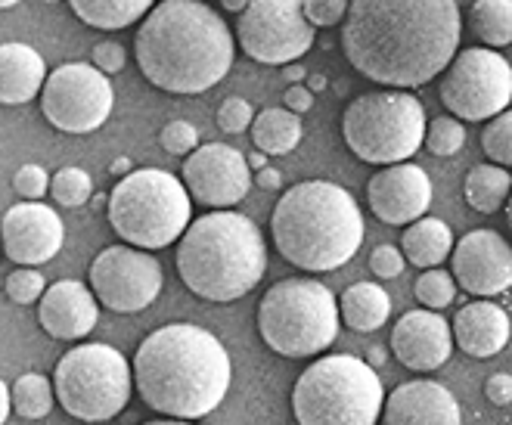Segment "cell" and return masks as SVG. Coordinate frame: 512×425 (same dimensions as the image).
I'll return each mask as SVG.
<instances>
[{"instance_id":"obj_1","label":"cell","mask_w":512,"mask_h":425,"mask_svg":"<svg viewBox=\"0 0 512 425\" xmlns=\"http://www.w3.org/2000/svg\"><path fill=\"white\" fill-rule=\"evenodd\" d=\"M345 16L348 63L385 87H423L460 50L457 0H348Z\"/></svg>"},{"instance_id":"obj_2","label":"cell","mask_w":512,"mask_h":425,"mask_svg":"<svg viewBox=\"0 0 512 425\" xmlns=\"http://www.w3.org/2000/svg\"><path fill=\"white\" fill-rule=\"evenodd\" d=\"M236 41L218 10L199 0H165L149 10L134 35L143 78L177 97L212 90L233 66Z\"/></svg>"},{"instance_id":"obj_3","label":"cell","mask_w":512,"mask_h":425,"mask_svg":"<svg viewBox=\"0 0 512 425\" xmlns=\"http://www.w3.org/2000/svg\"><path fill=\"white\" fill-rule=\"evenodd\" d=\"M131 379L149 410L193 422L224 404L233 363L215 332L196 323H168L140 342Z\"/></svg>"},{"instance_id":"obj_4","label":"cell","mask_w":512,"mask_h":425,"mask_svg":"<svg viewBox=\"0 0 512 425\" xmlns=\"http://www.w3.org/2000/svg\"><path fill=\"white\" fill-rule=\"evenodd\" d=\"M277 252L308 273L348 264L364 242V215L354 196L329 180H305L289 187L270 215Z\"/></svg>"},{"instance_id":"obj_5","label":"cell","mask_w":512,"mask_h":425,"mask_svg":"<svg viewBox=\"0 0 512 425\" xmlns=\"http://www.w3.org/2000/svg\"><path fill=\"white\" fill-rule=\"evenodd\" d=\"M267 270V246L252 218L230 208L187 224L177 246V273L184 286L215 305L249 295Z\"/></svg>"},{"instance_id":"obj_6","label":"cell","mask_w":512,"mask_h":425,"mask_svg":"<svg viewBox=\"0 0 512 425\" xmlns=\"http://www.w3.org/2000/svg\"><path fill=\"white\" fill-rule=\"evenodd\" d=\"M382 401V379L367 360L329 354L298 376L292 388V416L298 425H376Z\"/></svg>"},{"instance_id":"obj_7","label":"cell","mask_w":512,"mask_h":425,"mask_svg":"<svg viewBox=\"0 0 512 425\" xmlns=\"http://www.w3.org/2000/svg\"><path fill=\"white\" fill-rule=\"evenodd\" d=\"M112 230L125 246L156 252L171 246L193 218V199L184 184L162 168L128 171L106 196Z\"/></svg>"},{"instance_id":"obj_8","label":"cell","mask_w":512,"mask_h":425,"mask_svg":"<svg viewBox=\"0 0 512 425\" xmlns=\"http://www.w3.org/2000/svg\"><path fill=\"white\" fill-rule=\"evenodd\" d=\"M258 332L280 357H314L339 336L336 295L320 280H280L258 305Z\"/></svg>"},{"instance_id":"obj_9","label":"cell","mask_w":512,"mask_h":425,"mask_svg":"<svg viewBox=\"0 0 512 425\" xmlns=\"http://www.w3.org/2000/svg\"><path fill=\"white\" fill-rule=\"evenodd\" d=\"M426 134V106L410 90L385 87L360 94L342 115V137L351 153L367 165L407 162Z\"/></svg>"},{"instance_id":"obj_10","label":"cell","mask_w":512,"mask_h":425,"mask_svg":"<svg viewBox=\"0 0 512 425\" xmlns=\"http://www.w3.org/2000/svg\"><path fill=\"white\" fill-rule=\"evenodd\" d=\"M134 379L122 351L87 342L63 354L53 373V398L72 419L109 422L131 401Z\"/></svg>"},{"instance_id":"obj_11","label":"cell","mask_w":512,"mask_h":425,"mask_svg":"<svg viewBox=\"0 0 512 425\" xmlns=\"http://www.w3.org/2000/svg\"><path fill=\"white\" fill-rule=\"evenodd\" d=\"M441 103L460 121H488L509 109L512 66L491 47H469L454 53L441 78Z\"/></svg>"},{"instance_id":"obj_12","label":"cell","mask_w":512,"mask_h":425,"mask_svg":"<svg viewBox=\"0 0 512 425\" xmlns=\"http://www.w3.org/2000/svg\"><path fill=\"white\" fill-rule=\"evenodd\" d=\"M41 112L63 134H94L112 115V81L90 63H66L41 84Z\"/></svg>"},{"instance_id":"obj_13","label":"cell","mask_w":512,"mask_h":425,"mask_svg":"<svg viewBox=\"0 0 512 425\" xmlns=\"http://www.w3.org/2000/svg\"><path fill=\"white\" fill-rule=\"evenodd\" d=\"M233 41L261 66H286L314 47V25L301 13V0H246Z\"/></svg>"},{"instance_id":"obj_14","label":"cell","mask_w":512,"mask_h":425,"mask_svg":"<svg viewBox=\"0 0 512 425\" xmlns=\"http://www.w3.org/2000/svg\"><path fill=\"white\" fill-rule=\"evenodd\" d=\"M90 292L115 314H140L162 292V264L134 246H106L90 264Z\"/></svg>"},{"instance_id":"obj_15","label":"cell","mask_w":512,"mask_h":425,"mask_svg":"<svg viewBox=\"0 0 512 425\" xmlns=\"http://www.w3.org/2000/svg\"><path fill=\"white\" fill-rule=\"evenodd\" d=\"M180 184H184L190 199L208 208H233L249 196L252 171L239 149L227 143H205L187 153Z\"/></svg>"},{"instance_id":"obj_16","label":"cell","mask_w":512,"mask_h":425,"mask_svg":"<svg viewBox=\"0 0 512 425\" xmlns=\"http://www.w3.org/2000/svg\"><path fill=\"white\" fill-rule=\"evenodd\" d=\"M450 264V277L469 295L497 298L512 286V249L497 230H469L450 249Z\"/></svg>"},{"instance_id":"obj_17","label":"cell","mask_w":512,"mask_h":425,"mask_svg":"<svg viewBox=\"0 0 512 425\" xmlns=\"http://www.w3.org/2000/svg\"><path fill=\"white\" fill-rule=\"evenodd\" d=\"M63 218L44 202H19L0 221V249L19 267H38L63 249Z\"/></svg>"},{"instance_id":"obj_18","label":"cell","mask_w":512,"mask_h":425,"mask_svg":"<svg viewBox=\"0 0 512 425\" xmlns=\"http://www.w3.org/2000/svg\"><path fill=\"white\" fill-rule=\"evenodd\" d=\"M367 202L382 224L391 227L413 224L432 205V180L413 162L385 165L367 184Z\"/></svg>"},{"instance_id":"obj_19","label":"cell","mask_w":512,"mask_h":425,"mask_svg":"<svg viewBox=\"0 0 512 425\" xmlns=\"http://www.w3.org/2000/svg\"><path fill=\"white\" fill-rule=\"evenodd\" d=\"M391 351L413 373H432L444 367L454 336L438 311H407L391 329Z\"/></svg>"},{"instance_id":"obj_20","label":"cell","mask_w":512,"mask_h":425,"mask_svg":"<svg viewBox=\"0 0 512 425\" xmlns=\"http://www.w3.org/2000/svg\"><path fill=\"white\" fill-rule=\"evenodd\" d=\"M100 317L94 292L78 280H59L38 298V323L59 342H78L90 336Z\"/></svg>"},{"instance_id":"obj_21","label":"cell","mask_w":512,"mask_h":425,"mask_svg":"<svg viewBox=\"0 0 512 425\" xmlns=\"http://www.w3.org/2000/svg\"><path fill=\"white\" fill-rule=\"evenodd\" d=\"M460 404L441 382L413 379L382 401L379 425H460Z\"/></svg>"},{"instance_id":"obj_22","label":"cell","mask_w":512,"mask_h":425,"mask_svg":"<svg viewBox=\"0 0 512 425\" xmlns=\"http://www.w3.org/2000/svg\"><path fill=\"white\" fill-rule=\"evenodd\" d=\"M450 336L469 357L488 360L509 345V314L497 301H469L450 323Z\"/></svg>"},{"instance_id":"obj_23","label":"cell","mask_w":512,"mask_h":425,"mask_svg":"<svg viewBox=\"0 0 512 425\" xmlns=\"http://www.w3.org/2000/svg\"><path fill=\"white\" fill-rule=\"evenodd\" d=\"M47 78L44 56L19 41L0 44V103L22 106L32 103L41 94V84Z\"/></svg>"},{"instance_id":"obj_24","label":"cell","mask_w":512,"mask_h":425,"mask_svg":"<svg viewBox=\"0 0 512 425\" xmlns=\"http://www.w3.org/2000/svg\"><path fill=\"white\" fill-rule=\"evenodd\" d=\"M450 249H454V233H450V227L441 218H416L401 239L404 261L416 264L419 270L444 264Z\"/></svg>"},{"instance_id":"obj_25","label":"cell","mask_w":512,"mask_h":425,"mask_svg":"<svg viewBox=\"0 0 512 425\" xmlns=\"http://www.w3.org/2000/svg\"><path fill=\"white\" fill-rule=\"evenodd\" d=\"M339 320H345L354 332H376L391 317V298L376 283H354L336 298Z\"/></svg>"},{"instance_id":"obj_26","label":"cell","mask_w":512,"mask_h":425,"mask_svg":"<svg viewBox=\"0 0 512 425\" xmlns=\"http://www.w3.org/2000/svg\"><path fill=\"white\" fill-rule=\"evenodd\" d=\"M156 0H69L72 13L90 25L100 28V32H118V28H131L134 22H140L149 7Z\"/></svg>"},{"instance_id":"obj_27","label":"cell","mask_w":512,"mask_h":425,"mask_svg":"<svg viewBox=\"0 0 512 425\" xmlns=\"http://www.w3.org/2000/svg\"><path fill=\"white\" fill-rule=\"evenodd\" d=\"M252 140L264 156H289L301 143V118L289 109H264L252 118Z\"/></svg>"},{"instance_id":"obj_28","label":"cell","mask_w":512,"mask_h":425,"mask_svg":"<svg viewBox=\"0 0 512 425\" xmlns=\"http://www.w3.org/2000/svg\"><path fill=\"white\" fill-rule=\"evenodd\" d=\"M509 187H512L509 171L494 162L469 168L466 184H463L466 202L478 211V215H497L509 199Z\"/></svg>"},{"instance_id":"obj_29","label":"cell","mask_w":512,"mask_h":425,"mask_svg":"<svg viewBox=\"0 0 512 425\" xmlns=\"http://www.w3.org/2000/svg\"><path fill=\"white\" fill-rule=\"evenodd\" d=\"M472 28L481 44L491 50L512 44V0H475Z\"/></svg>"},{"instance_id":"obj_30","label":"cell","mask_w":512,"mask_h":425,"mask_svg":"<svg viewBox=\"0 0 512 425\" xmlns=\"http://www.w3.org/2000/svg\"><path fill=\"white\" fill-rule=\"evenodd\" d=\"M56 398H53V385L47 376L38 373H25L16 379L13 391H10V407L22 416V419H44L53 410Z\"/></svg>"},{"instance_id":"obj_31","label":"cell","mask_w":512,"mask_h":425,"mask_svg":"<svg viewBox=\"0 0 512 425\" xmlns=\"http://www.w3.org/2000/svg\"><path fill=\"white\" fill-rule=\"evenodd\" d=\"M423 143H426L429 153L438 156V159L457 156L460 149L466 146V128H463V121L454 118V115H438L435 121H426Z\"/></svg>"},{"instance_id":"obj_32","label":"cell","mask_w":512,"mask_h":425,"mask_svg":"<svg viewBox=\"0 0 512 425\" xmlns=\"http://www.w3.org/2000/svg\"><path fill=\"white\" fill-rule=\"evenodd\" d=\"M50 196L66 205V208H78L84 202H90V196H94V180H90V174L84 168H75V165H66L59 168L50 180Z\"/></svg>"},{"instance_id":"obj_33","label":"cell","mask_w":512,"mask_h":425,"mask_svg":"<svg viewBox=\"0 0 512 425\" xmlns=\"http://www.w3.org/2000/svg\"><path fill=\"white\" fill-rule=\"evenodd\" d=\"M481 149H485V156L494 165L500 168L512 165V112L509 109L488 118V128L481 131Z\"/></svg>"},{"instance_id":"obj_34","label":"cell","mask_w":512,"mask_h":425,"mask_svg":"<svg viewBox=\"0 0 512 425\" xmlns=\"http://www.w3.org/2000/svg\"><path fill=\"white\" fill-rule=\"evenodd\" d=\"M413 292H416V298L423 301V305H426L429 311H441V308H447V305H454V298H457V283H454V277H450L447 270L429 267V270H423V277L416 280Z\"/></svg>"},{"instance_id":"obj_35","label":"cell","mask_w":512,"mask_h":425,"mask_svg":"<svg viewBox=\"0 0 512 425\" xmlns=\"http://www.w3.org/2000/svg\"><path fill=\"white\" fill-rule=\"evenodd\" d=\"M47 283H44V273H38L35 267H19L7 277V295L16 305H32L44 295Z\"/></svg>"},{"instance_id":"obj_36","label":"cell","mask_w":512,"mask_h":425,"mask_svg":"<svg viewBox=\"0 0 512 425\" xmlns=\"http://www.w3.org/2000/svg\"><path fill=\"white\" fill-rule=\"evenodd\" d=\"M159 143H162L165 153H171V156H187V153H193V149L199 146V131L190 125V121L174 118V121H168V125L162 128Z\"/></svg>"},{"instance_id":"obj_37","label":"cell","mask_w":512,"mask_h":425,"mask_svg":"<svg viewBox=\"0 0 512 425\" xmlns=\"http://www.w3.org/2000/svg\"><path fill=\"white\" fill-rule=\"evenodd\" d=\"M252 118H255V112H252V103L249 100L230 97L218 109V128L227 131V134H243V131H249Z\"/></svg>"},{"instance_id":"obj_38","label":"cell","mask_w":512,"mask_h":425,"mask_svg":"<svg viewBox=\"0 0 512 425\" xmlns=\"http://www.w3.org/2000/svg\"><path fill=\"white\" fill-rule=\"evenodd\" d=\"M348 0H301V13L314 28H329L345 19Z\"/></svg>"},{"instance_id":"obj_39","label":"cell","mask_w":512,"mask_h":425,"mask_svg":"<svg viewBox=\"0 0 512 425\" xmlns=\"http://www.w3.org/2000/svg\"><path fill=\"white\" fill-rule=\"evenodd\" d=\"M47 187H50V177L41 165H22L13 177V190L28 202H38L47 193Z\"/></svg>"},{"instance_id":"obj_40","label":"cell","mask_w":512,"mask_h":425,"mask_svg":"<svg viewBox=\"0 0 512 425\" xmlns=\"http://www.w3.org/2000/svg\"><path fill=\"white\" fill-rule=\"evenodd\" d=\"M404 264L407 261H404L398 246H379L370 255V270H373V277H379V280H398L404 273Z\"/></svg>"},{"instance_id":"obj_41","label":"cell","mask_w":512,"mask_h":425,"mask_svg":"<svg viewBox=\"0 0 512 425\" xmlns=\"http://www.w3.org/2000/svg\"><path fill=\"white\" fill-rule=\"evenodd\" d=\"M128 63V53L118 41H100L94 47V69H100L103 75H118Z\"/></svg>"},{"instance_id":"obj_42","label":"cell","mask_w":512,"mask_h":425,"mask_svg":"<svg viewBox=\"0 0 512 425\" xmlns=\"http://www.w3.org/2000/svg\"><path fill=\"white\" fill-rule=\"evenodd\" d=\"M485 394L494 407H509L512 401V376L509 373H494L485 385Z\"/></svg>"},{"instance_id":"obj_43","label":"cell","mask_w":512,"mask_h":425,"mask_svg":"<svg viewBox=\"0 0 512 425\" xmlns=\"http://www.w3.org/2000/svg\"><path fill=\"white\" fill-rule=\"evenodd\" d=\"M283 103H286L289 112L305 115V112H311V106H314V94H311V90H308L305 84H289V90L283 94Z\"/></svg>"},{"instance_id":"obj_44","label":"cell","mask_w":512,"mask_h":425,"mask_svg":"<svg viewBox=\"0 0 512 425\" xmlns=\"http://www.w3.org/2000/svg\"><path fill=\"white\" fill-rule=\"evenodd\" d=\"M252 184H258L261 190H280V184H283V174L277 171V168H261V171H255V177H252Z\"/></svg>"},{"instance_id":"obj_45","label":"cell","mask_w":512,"mask_h":425,"mask_svg":"<svg viewBox=\"0 0 512 425\" xmlns=\"http://www.w3.org/2000/svg\"><path fill=\"white\" fill-rule=\"evenodd\" d=\"M283 78H286L289 84H301V81L308 78V72H305V66H301V63H286V66H283Z\"/></svg>"},{"instance_id":"obj_46","label":"cell","mask_w":512,"mask_h":425,"mask_svg":"<svg viewBox=\"0 0 512 425\" xmlns=\"http://www.w3.org/2000/svg\"><path fill=\"white\" fill-rule=\"evenodd\" d=\"M10 388H7V382L4 379H0V425H4L7 422V416H10Z\"/></svg>"},{"instance_id":"obj_47","label":"cell","mask_w":512,"mask_h":425,"mask_svg":"<svg viewBox=\"0 0 512 425\" xmlns=\"http://www.w3.org/2000/svg\"><path fill=\"white\" fill-rule=\"evenodd\" d=\"M109 171H112L115 177H125L128 171H134V165H131V159H128V156H118V159L109 165Z\"/></svg>"},{"instance_id":"obj_48","label":"cell","mask_w":512,"mask_h":425,"mask_svg":"<svg viewBox=\"0 0 512 425\" xmlns=\"http://www.w3.org/2000/svg\"><path fill=\"white\" fill-rule=\"evenodd\" d=\"M367 363L376 370V367H382L385 363V348H370V357H367Z\"/></svg>"},{"instance_id":"obj_49","label":"cell","mask_w":512,"mask_h":425,"mask_svg":"<svg viewBox=\"0 0 512 425\" xmlns=\"http://www.w3.org/2000/svg\"><path fill=\"white\" fill-rule=\"evenodd\" d=\"M246 165H249V171H261V168L267 165V156H264V153H252V156L246 159Z\"/></svg>"},{"instance_id":"obj_50","label":"cell","mask_w":512,"mask_h":425,"mask_svg":"<svg viewBox=\"0 0 512 425\" xmlns=\"http://www.w3.org/2000/svg\"><path fill=\"white\" fill-rule=\"evenodd\" d=\"M323 87H326L323 75H308V90H311V94H317V90H323Z\"/></svg>"},{"instance_id":"obj_51","label":"cell","mask_w":512,"mask_h":425,"mask_svg":"<svg viewBox=\"0 0 512 425\" xmlns=\"http://www.w3.org/2000/svg\"><path fill=\"white\" fill-rule=\"evenodd\" d=\"M143 425H193L190 419H153V422H143Z\"/></svg>"},{"instance_id":"obj_52","label":"cell","mask_w":512,"mask_h":425,"mask_svg":"<svg viewBox=\"0 0 512 425\" xmlns=\"http://www.w3.org/2000/svg\"><path fill=\"white\" fill-rule=\"evenodd\" d=\"M221 4H224V10H230V13H239V10L246 7V0H221Z\"/></svg>"},{"instance_id":"obj_53","label":"cell","mask_w":512,"mask_h":425,"mask_svg":"<svg viewBox=\"0 0 512 425\" xmlns=\"http://www.w3.org/2000/svg\"><path fill=\"white\" fill-rule=\"evenodd\" d=\"M19 0H0V10H13Z\"/></svg>"},{"instance_id":"obj_54","label":"cell","mask_w":512,"mask_h":425,"mask_svg":"<svg viewBox=\"0 0 512 425\" xmlns=\"http://www.w3.org/2000/svg\"><path fill=\"white\" fill-rule=\"evenodd\" d=\"M103 205H106V196H103V193H100V196H94V211H100Z\"/></svg>"},{"instance_id":"obj_55","label":"cell","mask_w":512,"mask_h":425,"mask_svg":"<svg viewBox=\"0 0 512 425\" xmlns=\"http://www.w3.org/2000/svg\"><path fill=\"white\" fill-rule=\"evenodd\" d=\"M41 4H56V0H41Z\"/></svg>"}]
</instances>
